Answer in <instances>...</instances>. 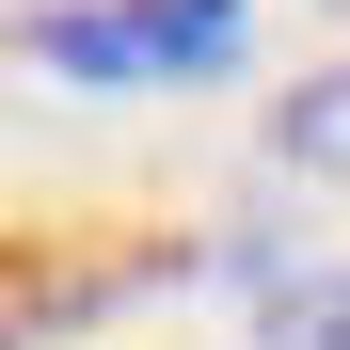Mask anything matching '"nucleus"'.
Here are the masks:
<instances>
[{
	"label": "nucleus",
	"instance_id": "f03ea898",
	"mask_svg": "<svg viewBox=\"0 0 350 350\" xmlns=\"http://www.w3.org/2000/svg\"><path fill=\"white\" fill-rule=\"evenodd\" d=\"M271 159L319 175V191H350V80H303V96H286L271 111Z\"/></svg>",
	"mask_w": 350,
	"mask_h": 350
},
{
	"label": "nucleus",
	"instance_id": "f257e3e1",
	"mask_svg": "<svg viewBox=\"0 0 350 350\" xmlns=\"http://www.w3.org/2000/svg\"><path fill=\"white\" fill-rule=\"evenodd\" d=\"M32 64H64L96 96L207 80V64H239V0H48V16H32Z\"/></svg>",
	"mask_w": 350,
	"mask_h": 350
},
{
	"label": "nucleus",
	"instance_id": "7ed1b4c3",
	"mask_svg": "<svg viewBox=\"0 0 350 350\" xmlns=\"http://www.w3.org/2000/svg\"><path fill=\"white\" fill-rule=\"evenodd\" d=\"M334 16H350V0H334Z\"/></svg>",
	"mask_w": 350,
	"mask_h": 350
}]
</instances>
